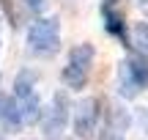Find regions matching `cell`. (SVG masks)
I'll use <instances>...</instances> for the list:
<instances>
[{
    "mask_svg": "<svg viewBox=\"0 0 148 140\" xmlns=\"http://www.w3.org/2000/svg\"><path fill=\"white\" fill-rule=\"evenodd\" d=\"M27 41L36 52H55L60 47V30H58V19H38L30 25V33H27Z\"/></svg>",
    "mask_w": 148,
    "mask_h": 140,
    "instance_id": "6da1fadb",
    "label": "cell"
},
{
    "mask_svg": "<svg viewBox=\"0 0 148 140\" xmlns=\"http://www.w3.org/2000/svg\"><path fill=\"white\" fill-rule=\"evenodd\" d=\"M143 85H148V60L145 58H129L121 66V88L126 93H134Z\"/></svg>",
    "mask_w": 148,
    "mask_h": 140,
    "instance_id": "7a4b0ae2",
    "label": "cell"
},
{
    "mask_svg": "<svg viewBox=\"0 0 148 140\" xmlns=\"http://www.w3.org/2000/svg\"><path fill=\"white\" fill-rule=\"evenodd\" d=\"M96 121H99V99H82L77 104V113H74V129L79 137H93Z\"/></svg>",
    "mask_w": 148,
    "mask_h": 140,
    "instance_id": "3957f363",
    "label": "cell"
},
{
    "mask_svg": "<svg viewBox=\"0 0 148 140\" xmlns=\"http://www.w3.org/2000/svg\"><path fill=\"white\" fill-rule=\"evenodd\" d=\"M0 121H3V126H8L11 132H16L22 126L19 107H16V102L11 96H5V93H0Z\"/></svg>",
    "mask_w": 148,
    "mask_h": 140,
    "instance_id": "277c9868",
    "label": "cell"
},
{
    "mask_svg": "<svg viewBox=\"0 0 148 140\" xmlns=\"http://www.w3.org/2000/svg\"><path fill=\"white\" fill-rule=\"evenodd\" d=\"M69 58H71V66H77V69L88 71L90 63H93V47H90V44H79V47L71 49Z\"/></svg>",
    "mask_w": 148,
    "mask_h": 140,
    "instance_id": "5b68a950",
    "label": "cell"
},
{
    "mask_svg": "<svg viewBox=\"0 0 148 140\" xmlns=\"http://www.w3.org/2000/svg\"><path fill=\"white\" fill-rule=\"evenodd\" d=\"M63 124H66V99H63V93H58L55 96V110L47 118V132H58Z\"/></svg>",
    "mask_w": 148,
    "mask_h": 140,
    "instance_id": "8992f818",
    "label": "cell"
},
{
    "mask_svg": "<svg viewBox=\"0 0 148 140\" xmlns=\"http://www.w3.org/2000/svg\"><path fill=\"white\" fill-rule=\"evenodd\" d=\"M25 102H22V113L19 118L25 121V124H33V121H38V99L33 96V93H27V96H22Z\"/></svg>",
    "mask_w": 148,
    "mask_h": 140,
    "instance_id": "52a82bcc",
    "label": "cell"
},
{
    "mask_svg": "<svg viewBox=\"0 0 148 140\" xmlns=\"http://www.w3.org/2000/svg\"><path fill=\"white\" fill-rule=\"evenodd\" d=\"M63 80H66V85H71L74 91H79V88L85 85V80H88V71H82V69H77V66H66V71H63Z\"/></svg>",
    "mask_w": 148,
    "mask_h": 140,
    "instance_id": "ba28073f",
    "label": "cell"
},
{
    "mask_svg": "<svg viewBox=\"0 0 148 140\" xmlns=\"http://www.w3.org/2000/svg\"><path fill=\"white\" fill-rule=\"evenodd\" d=\"M132 41H134V47L140 49V52L148 58V22H137L134 25V30H132Z\"/></svg>",
    "mask_w": 148,
    "mask_h": 140,
    "instance_id": "9c48e42d",
    "label": "cell"
},
{
    "mask_svg": "<svg viewBox=\"0 0 148 140\" xmlns=\"http://www.w3.org/2000/svg\"><path fill=\"white\" fill-rule=\"evenodd\" d=\"M30 88H33V74H30V71H19V77H16V82H14L16 96H27Z\"/></svg>",
    "mask_w": 148,
    "mask_h": 140,
    "instance_id": "30bf717a",
    "label": "cell"
},
{
    "mask_svg": "<svg viewBox=\"0 0 148 140\" xmlns=\"http://www.w3.org/2000/svg\"><path fill=\"white\" fill-rule=\"evenodd\" d=\"M104 14H107V30L123 38V22H121V16H115L112 11H104Z\"/></svg>",
    "mask_w": 148,
    "mask_h": 140,
    "instance_id": "8fae6325",
    "label": "cell"
},
{
    "mask_svg": "<svg viewBox=\"0 0 148 140\" xmlns=\"http://www.w3.org/2000/svg\"><path fill=\"white\" fill-rule=\"evenodd\" d=\"M41 3H44V0H27V5H33V8H38Z\"/></svg>",
    "mask_w": 148,
    "mask_h": 140,
    "instance_id": "7c38bea8",
    "label": "cell"
},
{
    "mask_svg": "<svg viewBox=\"0 0 148 140\" xmlns=\"http://www.w3.org/2000/svg\"><path fill=\"white\" fill-rule=\"evenodd\" d=\"M107 3H110V0H107Z\"/></svg>",
    "mask_w": 148,
    "mask_h": 140,
    "instance_id": "4fadbf2b",
    "label": "cell"
},
{
    "mask_svg": "<svg viewBox=\"0 0 148 140\" xmlns=\"http://www.w3.org/2000/svg\"><path fill=\"white\" fill-rule=\"evenodd\" d=\"M0 140H3V137H0Z\"/></svg>",
    "mask_w": 148,
    "mask_h": 140,
    "instance_id": "5bb4252c",
    "label": "cell"
}]
</instances>
